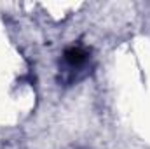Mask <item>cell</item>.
I'll return each mask as SVG.
<instances>
[{
	"label": "cell",
	"mask_w": 150,
	"mask_h": 149,
	"mask_svg": "<svg viewBox=\"0 0 150 149\" xmlns=\"http://www.w3.org/2000/svg\"><path fill=\"white\" fill-rule=\"evenodd\" d=\"M87 67L91 69V49L80 44L70 46L63 51V56H61V63H59L61 79L59 81L65 86L79 82L80 79H84L91 72L87 70Z\"/></svg>",
	"instance_id": "6da1fadb"
}]
</instances>
